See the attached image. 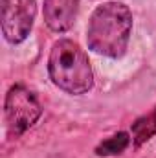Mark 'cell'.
<instances>
[{
	"label": "cell",
	"mask_w": 156,
	"mask_h": 158,
	"mask_svg": "<svg viewBox=\"0 0 156 158\" xmlns=\"http://www.w3.org/2000/svg\"><path fill=\"white\" fill-rule=\"evenodd\" d=\"M129 145H130V136H129L127 132H117L114 136L103 140V142L96 147V153H97L99 156L119 155V153H123Z\"/></svg>",
	"instance_id": "52a82bcc"
},
{
	"label": "cell",
	"mask_w": 156,
	"mask_h": 158,
	"mask_svg": "<svg viewBox=\"0 0 156 158\" xmlns=\"http://www.w3.org/2000/svg\"><path fill=\"white\" fill-rule=\"evenodd\" d=\"M48 74L57 88L72 96H81L94 86V72L88 55L70 39H61L51 46Z\"/></svg>",
	"instance_id": "7a4b0ae2"
},
{
	"label": "cell",
	"mask_w": 156,
	"mask_h": 158,
	"mask_svg": "<svg viewBox=\"0 0 156 158\" xmlns=\"http://www.w3.org/2000/svg\"><path fill=\"white\" fill-rule=\"evenodd\" d=\"M35 15V0H2V31L6 40L11 44H20L28 39Z\"/></svg>",
	"instance_id": "277c9868"
},
{
	"label": "cell",
	"mask_w": 156,
	"mask_h": 158,
	"mask_svg": "<svg viewBox=\"0 0 156 158\" xmlns=\"http://www.w3.org/2000/svg\"><path fill=\"white\" fill-rule=\"evenodd\" d=\"M156 134V107L145 116L138 118L132 123V142L136 147L145 143Z\"/></svg>",
	"instance_id": "8992f818"
},
{
	"label": "cell",
	"mask_w": 156,
	"mask_h": 158,
	"mask_svg": "<svg viewBox=\"0 0 156 158\" xmlns=\"http://www.w3.org/2000/svg\"><path fill=\"white\" fill-rule=\"evenodd\" d=\"M4 112L9 131L15 136H20L39 121L42 105L30 88H26L24 85H15L6 94Z\"/></svg>",
	"instance_id": "3957f363"
},
{
	"label": "cell",
	"mask_w": 156,
	"mask_h": 158,
	"mask_svg": "<svg viewBox=\"0 0 156 158\" xmlns=\"http://www.w3.org/2000/svg\"><path fill=\"white\" fill-rule=\"evenodd\" d=\"M132 33V13L121 2H107L92 13L86 30L88 48L99 55L117 59L127 52Z\"/></svg>",
	"instance_id": "6da1fadb"
},
{
	"label": "cell",
	"mask_w": 156,
	"mask_h": 158,
	"mask_svg": "<svg viewBox=\"0 0 156 158\" xmlns=\"http://www.w3.org/2000/svg\"><path fill=\"white\" fill-rule=\"evenodd\" d=\"M79 0H44V22L55 33L68 31L77 17Z\"/></svg>",
	"instance_id": "5b68a950"
}]
</instances>
